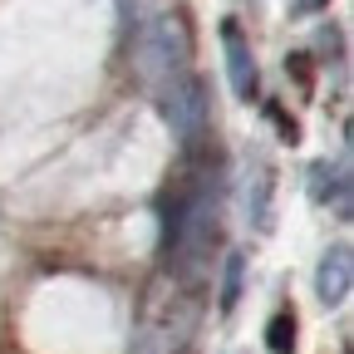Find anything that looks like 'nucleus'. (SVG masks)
<instances>
[{
    "label": "nucleus",
    "instance_id": "obj_2",
    "mask_svg": "<svg viewBox=\"0 0 354 354\" xmlns=\"http://www.w3.org/2000/svg\"><path fill=\"white\" fill-rule=\"evenodd\" d=\"M158 104H162V118H167V128H172V138L183 143V148H192V143L207 138L212 104H207V88H202V79H197L192 69L172 74V79L158 88Z\"/></svg>",
    "mask_w": 354,
    "mask_h": 354
},
{
    "label": "nucleus",
    "instance_id": "obj_8",
    "mask_svg": "<svg viewBox=\"0 0 354 354\" xmlns=\"http://www.w3.org/2000/svg\"><path fill=\"white\" fill-rule=\"evenodd\" d=\"M320 6H330V0H290V10H295V15H315Z\"/></svg>",
    "mask_w": 354,
    "mask_h": 354
},
{
    "label": "nucleus",
    "instance_id": "obj_7",
    "mask_svg": "<svg viewBox=\"0 0 354 354\" xmlns=\"http://www.w3.org/2000/svg\"><path fill=\"white\" fill-rule=\"evenodd\" d=\"M241 271H246V261H241V256H227V271H221V310L236 305V295H241Z\"/></svg>",
    "mask_w": 354,
    "mask_h": 354
},
{
    "label": "nucleus",
    "instance_id": "obj_1",
    "mask_svg": "<svg viewBox=\"0 0 354 354\" xmlns=\"http://www.w3.org/2000/svg\"><path fill=\"white\" fill-rule=\"evenodd\" d=\"M133 69H138V79L153 88V94L172 74L187 69V35H183V25L172 15H162L158 25L138 30V39H133Z\"/></svg>",
    "mask_w": 354,
    "mask_h": 354
},
{
    "label": "nucleus",
    "instance_id": "obj_3",
    "mask_svg": "<svg viewBox=\"0 0 354 354\" xmlns=\"http://www.w3.org/2000/svg\"><path fill=\"white\" fill-rule=\"evenodd\" d=\"M221 55H227V74H232V88H236V99H256V88H261V79H256V59H251V44H246V35H241V25L236 20H221Z\"/></svg>",
    "mask_w": 354,
    "mask_h": 354
},
{
    "label": "nucleus",
    "instance_id": "obj_5",
    "mask_svg": "<svg viewBox=\"0 0 354 354\" xmlns=\"http://www.w3.org/2000/svg\"><path fill=\"white\" fill-rule=\"evenodd\" d=\"M271 183H276V177H271V167H266V162H256V183L246 187V216L256 221L261 232L271 227Z\"/></svg>",
    "mask_w": 354,
    "mask_h": 354
},
{
    "label": "nucleus",
    "instance_id": "obj_4",
    "mask_svg": "<svg viewBox=\"0 0 354 354\" xmlns=\"http://www.w3.org/2000/svg\"><path fill=\"white\" fill-rule=\"evenodd\" d=\"M349 281H354V266H349V246L339 241V246H330V251L320 256V271H315V295H320L325 305H339V300L349 295Z\"/></svg>",
    "mask_w": 354,
    "mask_h": 354
},
{
    "label": "nucleus",
    "instance_id": "obj_6",
    "mask_svg": "<svg viewBox=\"0 0 354 354\" xmlns=\"http://www.w3.org/2000/svg\"><path fill=\"white\" fill-rule=\"evenodd\" d=\"M266 349L271 354H290L295 349V315L290 310H276L271 325H266Z\"/></svg>",
    "mask_w": 354,
    "mask_h": 354
}]
</instances>
